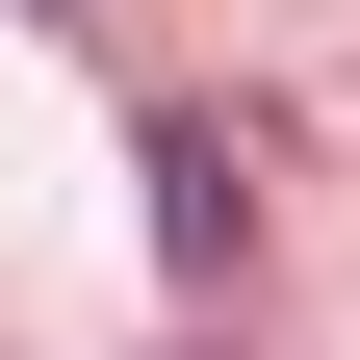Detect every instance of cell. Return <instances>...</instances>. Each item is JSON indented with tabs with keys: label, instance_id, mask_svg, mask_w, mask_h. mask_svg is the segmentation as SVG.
<instances>
[{
	"label": "cell",
	"instance_id": "cell-1",
	"mask_svg": "<svg viewBox=\"0 0 360 360\" xmlns=\"http://www.w3.org/2000/svg\"><path fill=\"white\" fill-rule=\"evenodd\" d=\"M26 26H77V0H26Z\"/></svg>",
	"mask_w": 360,
	"mask_h": 360
}]
</instances>
